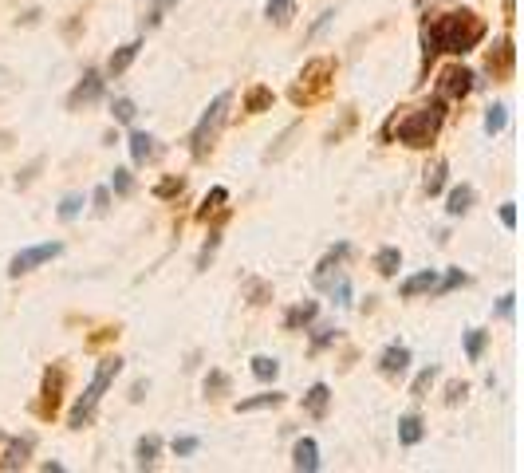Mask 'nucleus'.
Masks as SVG:
<instances>
[{"mask_svg": "<svg viewBox=\"0 0 524 473\" xmlns=\"http://www.w3.org/2000/svg\"><path fill=\"white\" fill-rule=\"evenodd\" d=\"M178 458H194L197 450H201V438H194V434H182V438H174V446H170Z\"/></svg>", "mask_w": 524, "mask_h": 473, "instance_id": "58836bf2", "label": "nucleus"}, {"mask_svg": "<svg viewBox=\"0 0 524 473\" xmlns=\"http://www.w3.org/2000/svg\"><path fill=\"white\" fill-rule=\"evenodd\" d=\"M186 190V178H162L158 186H154V198L158 202H170V198H178Z\"/></svg>", "mask_w": 524, "mask_h": 473, "instance_id": "72a5a7b5", "label": "nucleus"}, {"mask_svg": "<svg viewBox=\"0 0 524 473\" xmlns=\"http://www.w3.org/2000/svg\"><path fill=\"white\" fill-rule=\"evenodd\" d=\"M434 379H438V367L418 371V375H414V383H410V399H426V391L434 387Z\"/></svg>", "mask_w": 524, "mask_h": 473, "instance_id": "473e14b6", "label": "nucleus"}, {"mask_svg": "<svg viewBox=\"0 0 524 473\" xmlns=\"http://www.w3.org/2000/svg\"><path fill=\"white\" fill-rule=\"evenodd\" d=\"M111 190H115L119 198H127V194H134V178H131V170H115V178H111Z\"/></svg>", "mask_w": 524, "mask_h": 473, "instance_id": "79ce46f5", "label": "nucleus"}, {"mask_svg": "<svg viewBox=\"0 0 524 473\" xmlns=\"http://www.w3.org/2000/svg\"><path fill=\"white\" fill-rule=\"evenodd\" d=\"M473 87H477V75L469 68H450L442 71V79H438V91H442L446 103H450V99H465Z\"/></svg>", "mask_w": 524, "mask_h": 473, "instance_id": "1a4fd4ad", "label": "nucleus"}, {"mask_svg": "<svg viewBox=\"0 0 524 473\" xmlns=\"http://www.w3.org/2000/svg\"><path fill=\"white\" fill-rule=\"evenodd\" d=\"M461 343H465V359H469V363H481V355H485V347H489V332H485V328H469Z\"/></svg>", "mask_w": 524, "mask_h": 473, "instance_id": "4be33fe9", "label": "nucleus"}, {"mask_svg": "<svg viewBox=\"0 0 524 473\" xmlns=\"http://www.w3.org/2000/svg\"><path fill=\"white\" fill-rule=\"evenodd\" d=\"M434 284H438V269H422L398 284V296H402V300H414V296H422V292H434Z\"/></svg>", "mask_w": 524, "mask_h": 473, "instance_id": "4468645a", "label": "nucleus"}, {"mask_svg": "<svg viewBox=\"0 0 524 473\" xmlns=\"http://www.w3.org/2000/svg\"><path fill=\"white\" fill-rule=\"evenodd\" d=\"M316 316H320V304L316 300H300V304H292L284 312V332H300V328L316 324Z\"/></svg>", "mask_w": 524, "mask_h": 473, "instance_id": "f8f14e48", "label": "nucleus"}, {"mask_svg": "<svg viewBox=\"0 0 524 473\" xmlns=\"http://www.w3.org/2000/svg\"><path fill=\"white\" fill-rule=\"evenodd\" d=\"M485 36H489V24H485L473 8H454V12L434 16V20L422 28V75L434 68V60H438L442 52L465 56V52H473Z\"/></svg>", "mask_w": 524, "mask_h": 473, "instance_id": "f257e3e1", "label": "nucleus"}, {"mask_svg": "<svg viewBox=\"0 0 524 473\" xmlns=\"http://www.w3.org/2000/svg\"><path fill=\"white\" fill-rule=\"evenodd\" d=\"M442 123H446V99H434L430 107H418L398 123V142L410 150H422L442 135Z\"/></svg>", "mask_w": 524, "mask_h": 473, "instance_id": "7ed1b4c3", "label": "nucleus"}, {"mask_svg": "<svg viewBox=\"0 0 524 473\" xmlns=\"http://www.w3.org/2000/svg\"><path fill=\"white\" fill-rule=\"evenodd\" d=\"M328 75H335V60H312V64H304L300 71V83L292 87V103L300 107H308V103H316L324 91H328Z\"/></svg>", "mask_w": 524, "mask_h": 473, "instance_id": "39448f33", "label": "nucleus"}, {"mask_svg": "<svg viewBox=\"0 0 524 473\" xmlns=\"http://www.w3.org/2000/svg\"><path fill=\"white\" fill-rule=\"evenodd\" d=\"M103 91H107V79H103V71H83V79L71 87V95H67V107L71 111H79V107H87V103H99L103 99Z\"/></svg>", "mask_w": 524, "mask_h": 473, "instance_id": "0eeeda50", "label": "nucleus"}, {"mask_svg": "<svg viewBox=\"0 0 524 473\" xmlns=\"http://www.w3.org/2000/svg\"><path fill=\"white\" fill-rule=\"evenodd\" d=\"M513 312H517V296H513V292H505V296L497 300L493 316H497V320H513Z\"/></svg>", "mask_w": 524, "mask_h": 473, "instance_id": "c03bdc74", "label": "nucleus"}, {"mask_svg": "<svg viewBox=\"0 0 524 473\" xmlns=\"http://www.w3.org/2000/svg\"><path fill=\"white\" fill-rule=\"evenodd\" d=\"M60 391H64V367H48L44 371V387H40V403H36L40 418H52L60 410Z\"/></svg>", "mask_w": 524, "mask_h": 473, "instance_id": "6e6552de", "label": "nucleus"}, {"mask_svg": "<svg viewBox=\"0 0 524 473\" xmlns=\"http://www.w3.org/2000/svg\"><path fill=\"white\" fill-rule=\"evenodd\" d=\"M158 454H162V438H158V434H142L138 446H134V462H138V470H150V466L158 462Z\"/></svg>", "mask_w": 524, "mask_h": 473, "instance_id": "2eb2a0df", "label": "nucleus"}, {"mask_svg": "<svg viewBox=\"0 0 524 473\" xmlns=\"http://www.w3.org/2000/svg\"><path fill=\"white\" fill-rule=\"evenodd\" d=\"M111 115H115V123H134L138 107H134V99H127V95H119V99L111 103Z\"/></svg>", "mask_w": 524, "mask_h": 473, "instance_id": "e433bc0d", "label": "nucleus"}, {"mask_svg": "<svg viewBox=\"0 0 524 473\" xmlns=\"http://www.w3.org/2000/svg\"><path fill=\"white\" fill-rule=\"evenodd\" d=\"M272 107V87H249V95H245V111L249 115H261Z\"/></svg>", "mask_w": 524, "mask_h": 473, "instance_id": "bb28decb", "label": "nucleus"}, {"mask_svg": "<svg viewBox=\"0 0 524 473\" xmlns=\"http://www.w3.org/2000/svg\"><path fill=\"white\" fill-rule=\"evenodd\" d=\"M505 12H509V16H513V0H505Z\"/></svg>", "mask_w": 524, "mask_h": 473, "instance_id": "8fccbe9b", "label": "nucleus"}, {"mask_svg": "<svg viewBox=\"0 0 524 473\" xmlns=\"http://www.w3.org/2000/svg\"><path fill=\"white\" fill-rule=\"evenodd\" d=\"M375 269L383 272V276H398V269H402V253H398L394 245H383V249L375 253Z\"/></svg>", "mask_w": 524, "mask_h": 473, "instance_id": "393cba45", "label": "nucleus"}, {"mask_svg": "<svg viewBox=\"0 0 524 473\" xmlns=\"http://www.w3.org/2000/svg\"><path fill=\"white\" fill-rule=\"evenodd\" d=\"M225 202H229V190H225V186H213V190L205 194V202H201V209H197V221H209V213L225 209Z\"/></svg>", "mask_w": 524, "mask_h": 473, "instance_id": "a878e982", "label": "nucleus"}, {"mask_svg": "<svg viewBox=\"0 0 524 473\" xmlns=\"http://www.w3.org/2000/svg\"><path fill=\"white\" fill-rule=\"evenodd\" d=\"M331 20H335V8H328V12H320V20H316V24H312V28H308V40H316V36H320V32H324V28H328Z\"/></svg>", "mask_w": 524, "mask_h": 473, "instance_id": "49530a36", "label": "nucleus"}, {"mask_svg": "<svg viewBox=\"0 0 524 473\" xmlns=\"http://www.w3.org/2000/svg\"><path fill=\"white\" fill-rule=\"evenodd\" d=\"M501 225H505V229H517V205L513 202L501 205Z\"/></svg>", "mask_w": 524, "mask_h": 473, "instance_id": "de8ad7c7", "label": "nucleus"}, {"mask_svg": "<svg viewBox=\"0 0 524 473\" xmlns=\"http://www.w3.org/2000/svg\"><path fill=\"white\" fill-rule=\"evenodd\" d=\"M505 123H509V107H505V103H493V107L485 111V135H501Z\"/></svg>", "mask_w": 524, "mask_h": 473, "instance_id": "cd10ccee", "label": "nucleus"}, {"mask_svg": "<svg viewBox=\"0 0 524 473\" xmlns=\"http://www.w3.org/2000/svg\"><path fill=\"white\" fill-rule=\"evenodd\" d=\"M324 292H331V300H335L339 308H351V280H347L343 272H339V276L331 280V284H328V288H324Z\"/></svg>", "mask_w": 524, "mask_h": 473, "instance_id": "c756f323", "label": "nucleus"}, {"mask_svg": "<svg viewBox=\"0 0 524 473\" xmlns=\"http://www.w3.org/2000/svg\"><path fill=\"white\" fill-rule=\"evenodd\" d=\"M461 284H469V276L461 269H450L446 276H438V284H434V292H454V288H461Z\"/></svg>", "mask_w": 524, "mask_h": 473, "instance_id": "4c0bfd02", "label": "nucleus"}, {"mask_svg": "<svg viewBox=\"0 0 524 473\" xmlns=\"http://www.w3.org/2000/svg\"><path fill=\"white\" fill-rule=\"evenodd\" d=\"M253 375H257L261 383H272V379L280 375V359H272V355H257V359H253Z\"/></svg>", "mask_w": 524, "mask_h": 473, "instance_id": "7c9ffc66", "label": "nucleus"}, {"mask_svg": "<svg viewBox=\"0 0 524 473\" xmlns=\"http://www.w3.org/2000/svg\"><path fill=\"white\" fill-rule=\"evenodd\" d=\"M406 367H410V347L406 343H387V351L379 355V371L387 375V379H398V375H406Z\"/></svg>", "mask_w": 524, "mask_h": 473, "instance_id": "9d476101", "label": "nucleus"}, {"mask_svg": "<svg viewBox=\"0 0 524 473\" xmlns=\"http://www.w3.org/2000/svg\"><path fill=\"white\" fill-rule=\"evenodd\" d=\"M331 406V387L328 383H312L308 387V395H304V410L312 414V418H324Z\"/></svg>", "mask_w": 524, "mask_h": 473, "instance_id": "dca6fc26", "label": "nucleus"}, {"mask_svg": "<svg viewBox=\"0 0 524 473\" xmlns=\"http://www.w3.org/2000/svg\"><path fill=\"white\" fill-rule=\"evenodd\" d=\"M174 4H178V0H150V12L142 16V24H146V28L162 24V12H166V8H174Z\"/></svg>", "mask_w": 524, "mask_h": 473, "instance_id": "ea45409f", "label": "nucleus"}, {"mask_svg": "<svg viewBox=\"0 0 524 473\" xmlns=\"http://www.w3.org/2000/svg\"><path fill=\"white\" fill-rule=\"evenodd\" d=\"M91 202H95V213H107V209H111V186H99V190L91 194Z\"/></svg>", "mask_w": 524, "mask_h": 473, "instance_id": "a18cd8bd", "label": "nucleus"}, {"mask_svg": "<svg viewBox=\"0 0 524 473\" xmlns=\"http://www.w3.org/2000/svg\"><path fill=\"white\" fill-rule=\"evenodd\" d=\"M119 371H123V359H119V355H107V359H99V367H95L91 383L83 387V395L75 399L71 414H67V426H71V430H83V426L95 418V410H99V403H103V395L111 391V383L119 379Z\"/></svg>", "mask_w": 524, "mask_h": 473, "instance_id": "f03ea898", "label": "nucleus"}, {"mask_svg": "<svg viewBox=\"0 0 524 473\" xmlns=\"http://www.w3.org/2000/svg\"><path fill=\"white\" fill-rule=\"evenodd\" d=\"M292 466L300 473L320 470V442H316V438H300V442L292 446Z\"/></svg>", "mask_w": 524, "mask_h": 473, "instance_id": "ddd939ff", "label": "nucleus"}, {"mask_svg": "<svg viewBox=\"0 0 524 473\" xmlns=\"http://www.w3.org/2000/svg\"><path fill=\"white\" fill-rule=\"evenodd\" d=\"M4 75H8V71H4V68H0V79H4Z\"/></svg>", "mask_w": 524, "mask_h": 473, "instance_id": "3c124183", "label": "nucleus"}, {"mask_svg": "<svg viewBox=\"0 0 524 473\" xmlns=\"http://www.w3.org/2000/svg\"><path fill=\"white\" fill-rule=\"evenodd\" d=\"M335 339H339V328H331V324L316 328V332H312V351H324V347H331Z\"/></svg>", "mask_w": 524, "mask_h": 473, "instance_id": "a19ab883", "label": "nucleus"}, {"mask_svg": "<svg viewBox=\"0 0 524 473\" xmlns=\"http://www.w3.org/2000/svg\"><path fill=\"white\" fill-rule=\"evenodd\" d=\"M264 16L276 20V24H288V20L296 16V0H268V4H264Z\"/></svg>", "mask_w": 524, "mask_h": 473, "instance_id": "c85d7f7f", "label": "nucleus"}, {"mask_svg": "<svg viewBox=\"0 0 524 473\" xmlns=\"http://www.w3.org/2000/svg\"><path fill=\"white\" fill-rule=\"evenodd\" d=\"M154 154H158L154 138L146 135V131H131V162L134 166H146V158H154Z\"/></svg>", "mask_w": 524, "mask_h": 473, "instance_id": "412c9836", "label": "nucleus"}, {"mask_svg": "<svg viewBox=\"0 0 524 473\" xmlns=\"http://www.w3.org/2000/svg\"><path fill=\"white\" fill-rule=\"evenodd\" d=\"M79 213H83V194H64V198H60V209H56V217H60V221H75Z\"/></svg>", "mask_w": 524, "mask_h": 473, "instance_id": "f704fd0d", "label": "nucleus"}, {"mask_svg": "<svg viewBox=\"0 0 524 473\" xmlns=\"http://www.w3.org/2000/svg\"><path fill=\"white\" fill-rule=\"evenodd\" d=\"M245 292H249V304H268V296H272V288L264 280H249Z\"/></svg>", "mask_w": 524, "mask_h": 473, "instance_id": "37998d69", "label": "nucleus"}, {"mask_svg": "<svg viewBox=\"0 0 524 473\" xmlns=\"http://www.w3.org/2000/svg\"><path fill=\"white\" fill-rule=\"evenodd\" d=\"M229 107H233V91H221V95H213V103L201 111L197 127L190 131V154H194V162L209 158L213 142H217L221 127H225V119H229Z\"/></svg>", "mask_w": 524, "mask_h": 473, "instance_id": "20e7f679", "label": "nucleus"}, {"mask_svg": "<svg viewBox=\"0 0 524 473\" xmlns=\"http://www.w3.org/2000/svg\"><path fill=\"white\" fill-rule=\"evenodd\" d=\"M469 205H473V186H454L450 194H446V213L450 217H461V213H469Z\"/></svg>", "mask_w": 524, "mask_h": 473, "instance_id": "5701e85b", "label": "nucleus"}, {"mask_svg": "<svg viewBox=\"0 0 524 473\" xmlns=\"http://www.w3.org/2000/svg\"><path fill=\"white\" fill-rule=\"evenodd\" d=\"M138 52H142V40H131V44H123L115 56H111V64H107V75L115 79V75H123V71L131 68L134 60H138Z\"/></svg>", "mask_w": 524, "mask_h": 473, "instance_id": "6ab92c4d", "label": "nucleus"}, {"mask_svg": "<svg viewBox=\"0 0 524 473\" xmlns=\"http://www.w3.org/2000/svg\"><path fill=\"white\" fill-rule=\"evenodd\" d=\"M422 438H426V422L418 414H402L398 418V442L402 446H418Z\"/></svg>", "mask_w": 524, "mask_h": 473, "instance_id": "f3484780", "label": "nucleus"}, {"mask_svg": "<svg viewBox=\"0 0 524 473\" xmlns=\"http://www.w3.org/2000/svg\"><path fill=\"white\" fill-rule=\"evenodd\" d=\"M229 387H233V379H229L225 371H209V375H205V395H209V399L229 395Z\"/></svg>", "mask_w": 524, "mask_h": 473, "instance_id": "2f4dec72", "label": "nucleus"}, {"mask_svg": "<svg viewBox=\"0 0 524 473\" xmlns=\"http://www.w3.org/2000/svg\"><path fill=\"white\" fill-rule=\"evenodd\" d=\"M28 454H32V434H28V438H12V442H8V454L0 458V470H20V466L28 462Z\"/></svg>", "mask_w": 524, "mask_h": 473, "instance_id": "a211bd4d", "label": "nucleus"}, {"mask_svg": "<svg viewBox=\"0 0 524 473\" xmlns=\"http://www.w3.org/2000/svg\"><path fill=\"white\" fill-rule=\"evenodd\" d=\"M446 174H450V162H446V158H438V162L426 170V194H430V198H438V194L446 190Z\"/></svg>", "mask_w": 524, "mask_h": 473, "instance_id": "b1692460", "label": "nucleus"}, {"mask_svg": "<svg viewBox=\"0 0 524 473\" xmlns=\"http://www.w3.org/2000/svg\"><path fill=\"white\" fill-rule=\"evenodd\" d=\"M284 403H288L284 391H264V395H253V399H241L237 414H253V410H268V406H284Z\"/></svg>", "mask_w": 524, "mask_h": 473, "instance_id": "aec40b11", "label": "nucleus"}, {"mask_svg": "<svg viewBox=\"0 0 524 473\" xmlns=\"http://www.w3.org/2000/svg\"><path fill=\"white\" fill-rule=\"evenodd\" d=\"M465 395H469V387H465V383H454V387H450V395H446V403L458 406L461 399H465Z\"/></svg>", "mask_w": 524, "mask_h": 473, "instance_id": "09e8293b", "label": "nucleus"}, {"mask_svg": "<svg viewBox=\"0 0 524 473\" xmlns=\"http://www.w3.org/2000/svg\"><path fill=\"white\" fill-rule=\"evenodd\" d=\"M217 249H221V233H209V241L201 245V253H197V272L209 269V261L217 257Z\"/></svg>", "mask_w": 524, "mask_h": 473, "instance_id": "c9c22d12", "label": "nucleus"}, {"mask_svg": "<svg viewBox=\"0 0 524 473\" xmlns=\"http://www.w3.org/2000/svg\"><path fill=\"white\" fill-rule=\"evenodd\" d=\"M56 257H64V241L28 245V249H20V253L8 261V276H24V272L40 269V265H48V261H56Z\"/></svg>", "mask_w": 524, "mask_h": 473, "instance_id": "423d86ee", "label": "nucleus"}, {"mask_svg": "<svg viewBox=\"0 0 524 473\" xmlns=\"http://www.w3.org/2000/svg\"><path fill=\"white\" fill-rule=\"evenodd\" d=\"M513 60H517V48H513V40H497V48L489 52V60H485V68L493 79H509L513 75Z\"/></svg>", "mask_w": 524, "mask_h": 473, "instance_id": "9b49d317", "label": "nucleus"}]
</instances>
